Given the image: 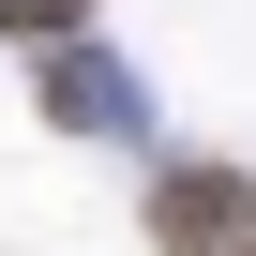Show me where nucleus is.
<instances>
[{"mask_svg": "<svg viewBox=\"0 0 256 256\" xmlns=\"http://www.w3.org/2000/svg\"><path fill=\"white\" fill-rule=\"evenodd\" d=\"M90 16H106V0H0V46H30V60H46V46H76Z\"/></svg>", "mask_w": 256, "mask_h": 256, "instance_id": "3", "label": "nucleus"}, {"mask_svg": "<svg viewBox=\"0 0 256 256\" xmlns=\"http://www.w3.org/2000/svg\"><path fill=\"white\" fill-rule=\"evenodd\" d=\"M241 256H256V241H241Z\"/></svg>", "mask_w": 256, "mask_h": 256, "instance_id": "4", "label": "nucleus"}, {"mask_svg": "<svg viewBox=\"0 0 256 256\" xmlns=\"http://www.w3.org/2000/svg\"><path fill=\"white\" fill-rule=\"evenodd\" d=\"M30 90H46V120H60V136H151L136 60H120V46H90V30H76V46H46V76H30Z\"/></svg>", "mask_w": 256, "mask_h": 256, "instance_id": "2", "label": "nucleus"}, {"mask_svg": "<svg viewBox=\"0 0 256 256\" xmlns=\"http://www.w3.org/2000/svg\"><path fill=\"white\" fill-rule=\"evenodd\" d=\"M256 241V166L241 151H151V256H241Z\"/></svg>", "mask_w": 256, "mask_h": 256, "instance_id": "1", "label": "nucleus"}]
</instances>
